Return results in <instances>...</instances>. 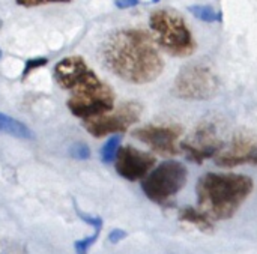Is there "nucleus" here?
<instances>
[{
    "instance_id": "6e6552de",
    "label": "nucleus",
    "mask_w": 257,
    "mask_h": 254,
    "mask_svg": "<svg viewBox=\"0 0 257 254\" xmlns=\"http://www.w3.org/2000/svg\"><path fill=\"white\" fill-rule=\"evenodd\" d=\"M142 114V105L139 102H125L122 104L116 111H108L90 119H84L83 125L86 131L96 137H105L110 134H119L125 133L130 126H133Z\"/></svg>"
},
{
    "instance_id": "f03ea898",
    "label": "nucleus",
    "mask_w": 257,
    "mask_h": 254,
    "mask_svg": "<svg viewBox=\"0 0 257 254\" xmlns=\"http://www.w3.org/2000/svg\"><path fill=\"white\" fill-rule=\"evenodd\" d=\"M254 182L239 173H206L196 185L199 208L212 220L232 218L253 193Z\"/></svg>"
},
{
    "instance_id": "dca6fc26",
    "label": "nucleus",
    "mask_w": 257,
    "mask_h": 254,
    "mask_svg": "<svg viewBox=\"0 0 257 254\" xmlns=\"http://www.w3.org/2000/svg\"><path fill=\"white\" fill-rule=\"evenodd\" d=\"M120 148V136L117 134H113L105 143L104 146L101 148V161L104 164H110L116 160V155H117V151Z\"/></svg>"
},
{
    "instance_id": "4468645a",
    "label": "nucleus",
    "mask_w": 257,
    "mask_h": 254,
    "mask_svg": "<svg viewBox=\"0 0 257 254\" xmlns=\"http://www.w3.org/2000/svg\"><path fill=\"white\" fill-rule=\"evenodd\" d=\"M0 133L17 137V139H23V140H32L35 137L32 130L27 125H24L23 122L5 113H0Z\"/></svg>"
},
{
    "instance_id": "6ab92c4d",
    "label": "nucleus",
    "mask_w": 257,
    "mask_h": 254,
    "mask_svg": "<svg viewBox=\"0 0 257 254\" xmlns=\"http://www.w3.org/2000/svg\"><path fill=\"white\" fill-rule=\"evenodd\" d=\"M69 152H71V157L75 160H87L90 157V149L84 143H74Z\"/></svg>"
},
{
    "instance_id": "39448f33",
    "label": "nucleus",
    "mask_w": 257,
    "mask_h": 254,
    "mask_svg": "<svg viewBox=\"0 0 257 254\" xmlns=\"http://www.w3.org/2000/svg\"><path fill=\"white\" fill-rule=\"evenodd\" d=\"M220 86V78L208 62H191L176 75L172 93L187 101H205L214 98Z\"/></svg>"
},
{
    "instance_id": "9b49d317",
    "label": "nucleus",
    "mask_w": 257,
    "mask_h": 254,
    "mask_svg": "<svg viewBox=\"0 0 257 254\" xmlns=\"http://www.w3.org/2000/svg\"><path fill=\"white\" fill-rule=\"evenodd\" d=\"M215 163L221 167H238L242 164L257 166V137L236 134L230 145L215 157Z\"/></svg>"
},
{
    "instance_id": "f3484780",
    "label": "nucleus",
    "mask_w": 257,
    "mask_h": 254,
    "mask_svg": "<svg viewBox=\"0 0 257 254\" xmlns=\"http://www.w3.org/2000/svg\"><path fill=\"white\" fill-rule=\"evenodd\" d=\"M48 63V59L47 57H35V59H27L26 60V65H24V71H23V75L21 78H26L30 72H33L35 69L38 68H42L44 65Z\"/></svg>"
},
{
    "instance_id": "4be33fe9",
    "label": "nucleus",
    "mask_w": 257,
    "mask_h": 254,
    "mask_svg": "<svg viewBox=\"0 0 257 254\" xmlns=\"http://www.w3.org/2000/svg\"><path fill=\"white\" fill-rule=\"evenodd\" d=\"M125 238H126V232L122 230V229H113V230L110 232V235H108V241H110L111 244H117L119 241H122V239H125Z\"/></svg>"
},
{
    "instance_id": "ddd939ff",
    "label": "nucleus",
    "mask_w": 257,
    "mask_h": 254,
    "mask_svg": "<svg viewBox=\"0 0 257 254\" xmlns=\"http://www.w3.org/2000/svg\"><path fill=\"white\" fill-rule=\"evenodd\" d=\"M179 220L185 224L194 226L196 229H199L200 232H205V233H209L214 230V221L202 209H196L193 206L182 208L179 211Z\"/></svg>"
},
{
    "instance_id": "5701e85b",
    "label": "nucleus",
    "mask_w": 257,
    "mask_h": 254,
    "mask_svg": "<svg viewBox=\"0 0 257 254\" xmlns=\"http://www.w3.org/2000/svg\"><path fill=\"white\" fill-rule=\"evenodd\" d=\"M140 0H114V5L119 8V9H128V8H133L136 5H139Z\"/></svg>"
},
{
    "instance_id": "a211bd4d",
    "label": "nucleus",
    "mask_w": 257,
    "mask_h": 254,
    "mask_svg": "<svg viewBox=\"0 0 257 254\" xmlns=\"http://www.w3.org/2000/svg\"><path fill=\"white\" fill-rule=\"evenodd\" d=\"M98 236H99V230H95V233L92 235V236H87V238H84V239H80V241H77L75 244H74V248H75V251L77 253H87L89 251V248L96 242V239H98Z\"/></svg>"
},
{
    "instance_id": "20e7f679",
    "label": "nucleus",
    "mask_w": 257,
    "mask_h": 254,
    "mask_svg": "<svg viewBox=\"0 0 257 254\" xmlns=\"http://www.w3.org/2000/svg\"><path fill=\"white\" fill-rule=\"evenodd\" d=\"M151 30L157 44L175 57H188L196 51V39L184 20L173 9H157L149 17Z\"/></svg>"
},
{
    "instance_id": "393cba45",
    "label": "nucleus",
    "mask_w": 257,
    "mask_h": 254,
    "mask_svg": "<svg viewBox=\"0 0 257 254\" xmlns=\"http://www.w3.org/2000/svg\"><path fill=\"white\" fill-rule=\"evenodd\" d=\"M0 27H2V20H0Z\"/></svg>"
},
{
    "instance_id": "b1692460",
    "label": "nucleus",
    "mask_w": 257,
    "mask_h": 254,
    "mask_svg": "<svg viewBox=\"0 0 257 254\" xmlns=\"http://www.w3.org/2000/svg\"><path fill=\"white\" fill-rule=\"evenodd\" d=\"M2 56H3V51H2V48H0V59H2Z\"/></svg>"
},
{
    "instance_id": "f257e3e1",
    "label": "nucleus",
    "mask_w": 257,
    "mask_h": 254,
    "mask_svg": "<svg viewBox=\"0 0 257 254\" xmlns=\"http://www.w3.org/2000/svg\"><path fill=\"white\" fill-rule=\"evenodd\" d=\"M104 65L131 84L155 81L164 69V60L155 39L143 29H122L111 33L102 45Z\"/></svg>"
},
{
    "instance_id": "7ed1b4c3",
    "label": "nucleus",
    "mask_w": 257,
    "mask_h": 254,
    "mask_svg": "<svg viewBox=\"0 0 257 254\" xmlns=\"http://www.w3.org/2000/svg\"><path fill=\"white\" fill-rule=\"evenodd\" d=\"M72 93L66 101L69 111L80 119H90L114 108V92L90 68L69 89Z\"/></svg>"
},
{
    "instance_id": "f8f14e48",
    "label": "nucleus",
    "mask_w": 257,
    "mask_h": 254,
    "mask_svg": "<svg viewBox=\"0 0 257 254\" xmlns=\"http://www.w3.org/2000/svg\"><path fill=\"white\" fill-rule=\"evenodd\" d=\"M87 69H89V66L83 57H80V56L65 57L59 63H56L54 78L60 87L69 90Z\"/></svg>"
},
{
    "instance_id": "0eeeda50",
    "label": "nucleus",
    "mask_w": 257,
    "mask_h": 254,
    "mask_svg": "<svg viewBox=\"0 0 257 254\" xmlns=\"http://www.w3.org/2000/svg\"><path fill=\"white\" fill-rule=\"evenodd\" d=\"M181 149L193 163L202 164L205 160L217 157L224 149V142L220 136V126L214 119L202 120L194 131L181 143Z\"/></svg>"
},
{
    "instance_id": "1a4fd4ad",
    "label": "nucleus",
    "mask_w": 257,
    "mask_h": 254,
    "mask_svg": "<svg viewBox=\"0 0 257 254\" xmlns=\"http://www.w3.org/2000/svg\"><path fill=\"white\" fill-rule=\"evenodd\" d=\"M133 136L158 155L173 157L179 152L178 143L182 136V128L175 123H151L136 130Z\"/></svg>"
},
{
    "instance_id": "2eb2a0df",
    "label": "nucleus",
    "mask_w": 257,
    "mask_h": 254,
    "mask_svg": "<svg viewBox=\"0 0 257 254\" xmlns=\"http://www.w3.org/2000/svg\"><path fill=\"white\" fill-rule=\"evenodd\" d=\"M188 11L191 15H194L196 18L205 23H218L223 20V14L208 5H191L188 6Z\"/></svg>"
},
{
    "instance_id": "aec40b11",
    "label": "nucleus",
    "mask_w": 257,
    "mask_h": 254,
    "mask_svg": "<svg viewBox=\"0 0 257 254\" xmlns=\"http://www.w3.org/2000/svg\"><path fill=\"white\" fill-rule=\"evenodd\" d=\"M75 212L78 214V217H80L84 223L90 224L92 227H95V230H99V232H101V229H102V220H101L99 217H96V215H89V214H86V212H81V211L78 209L77 205H75Z\"/></svg>"
},
{
    "instance_id": "9d476101",
    "label": "nucleus",
    "mask_w": 257,
    "mask_h": 254,
    "mask_svg": "<svg viewBox=\"0 0 257 254\" xmlns=\"http://www.w3.org/2000/svg\"><path fill=\"white\" fill-rule=\"evenodd\" d=\"M155 157L149 152H143L133 146L119 148L114 166L119 176L130 182H136L143 179L155 166Z\"/></svg>"
},
{
    "instance_id": "423d86ee",
    "label": "nucleus",
    "mask_w": 257,
    "mask_h": 254,
    "mask_svg": "<svg viewBox=\"0 0 257 254\" xmlns=\"http://www.w3.org/2000/svg\"><path fill=\"white\" fill-rule=\"evenodd\" d=\"M187 178L188 170L182 163L166 161L143 178L142 190L154 203L166 205L185 187Z\"/></svg>"
},
{
    "instance_id": "412c9836",
    "label": "nucleus",
    "mask_w": 257,
    "mask_h": 254,
    "mask_svg": "<svg viewBox=\"0 0 257 254\" xmlns=\"http://www.w3.org/2000/svg\"><path fill=\"white\" fill-rule=\"evenodd\" d=\"M71 0H15L17 5L24 6V8H33V6H41L47 3H68Z\"/></svg>"
}]
</instances>
